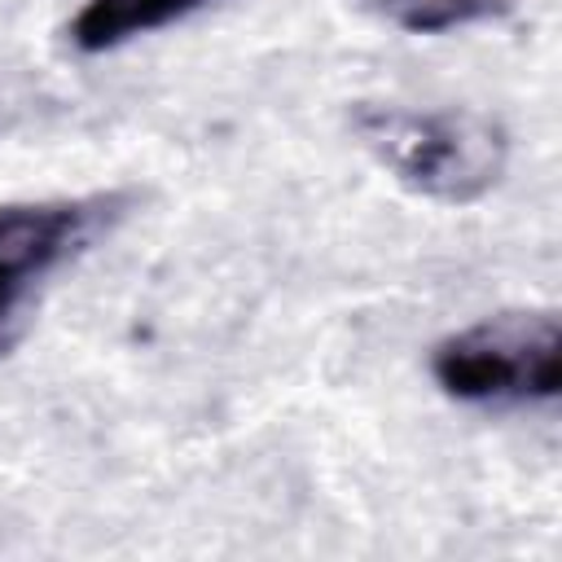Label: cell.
<instances>
[{
	"instance_id": "6da1fadb",
	"label": "cell",
	"mask_w": 562,
	"mask_h": 562,
	"mask_svg": "<svg viewBox=\"0 0 562 562\" xmlns=\"http://www.w3.org/2000/svg\"><path fill=\"white\" fill-rule=\"evenodd\" d=\"M351 132L382 171H391L417 198L443 206H470L487 198L509 162L505 123L470 105L408 110L360 101L351 110Z\"/></svg>"
},
{
	"instance_id": "7a4b0ae2",
	"label": "cell",
	"mask_w": 562,
	"mask_h": 562,
	"mask_svg": "<svg viewBox=\"0 0 562 562\" xmlns=\"http://www.w3.org/2000/svg\"><path fill=\"white\" fill-rule=\"evenodd\" d=\"M127 211V189L0 206V356L26 338L44 285L88 255Z\"/></svg>"
},
{
	"instance_id": "277c9868",
	"label": "cell",
	"mask_w": 562,
	"mask_h": 562,
	"mask_svg": "<svg viewBox=\"0 0 562 562\" xmlns=\"http://www.w3.org/2000/svg\"><path fill=\"white\" fill-rule=\"evenodd\" d=\"M215 0H83L75 18L66 22L70 48L97 57L110 48H123L140 35H154L171 22H184L189 13L206 9Z\"/></svg>"
},
{
	"instance_id": "5b68a950",
	"label": "cell",
	"mask_w": 562,
	"mask_h": 562,
	"mask_svg": "<svg viewBox=\"0 0 562 562\" xmlns=\"http://www.w3.org/2000/svg\"><path fill=\"white\" fill-rule=\"evenodd\" d=\"M373 9L408 35H448L509 13V0H373Z\"/></svg>"
},
{
	"instance_id": "3957f363",
	"label": "cell",
	"mask_w": 562,
	"mask_h": 562,
	"mask_svg": "<svg viewBox=\"0 0 562 562\" xmlns=\"http://www.w3.org/2000/svg\"><path fill=\"white\" fill-rule=\"evenodd\" d=\"M435 386L457 404H549L562 391V325L553 312H496L430 351Z\"/></svg>"
}]
</instances>
